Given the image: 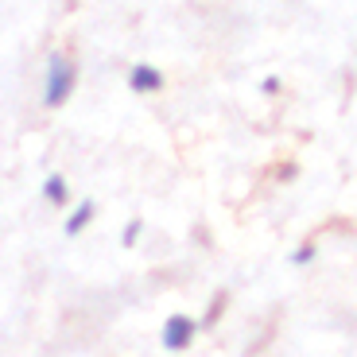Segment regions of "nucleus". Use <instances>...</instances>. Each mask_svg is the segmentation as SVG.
<instances>
[{
    "mask_svg": "<svg viewBox=\"0 0 357 357\" xmlns=\"http://www.w3.org/2000/svg\"><path fill=\"white\" fill-rule=\"evenodd\" d=\"M128 86H132V93H155V89L163 86V74L148 63H136L132 70H128Z\"/></svg>",
    "mask_w": 357,
    "mask_h": 357,
    "instance_id": "nucleus-3",
    "label": "nucleus"
},
{
    "mask_svg": "<svg viewBox=\"0 0 357 357\" xmlns=\"http://www.w3.org/2000/svg\"><path fill=\"white\" fill-rule=\"evenodd\" d=\"M140 229H144V222H132L125 233H121V245H125V249H132V245H136V237H140Z\"/></svg>",
    "mask_w": 357,
    "mask_h": 357,
    "instance_id": "nucleus-6",
    "label": "nucleus"
},
{
    "mask_svg": "<svg viewBox=\"0 0 357 357\" xmlns=\"http://www.w3.org/2000/svg\"><path fill=\"white\" fill-rule=\"evenodd\" d=\"M311 257H314V245H303V249L295 252V264H307Z\"/></svg>",
    "mask_w": 357,
    "mask_h": 357,
    "instance_id": "nucleus-7",
    "label": "nucleus"
},
{
    "mask_svg": "<svg viewBox=\"0 0 357 357\" xmlns=\"http://www.w3.org/2000/svg\"><path fill=\"white\" fill-rule=\"evenodd\" d=\"M89 218H93V202L86 198V202H78V206H74L70 222H66V237H78V233L89 225Z\"/></svg>",
    "mask_w": 357,
    "mask_h": 357,
    "instance_id": "nucleus-4",
    "label": "nucleus"
},
{
    "mask_svg": "<svg viewBox=\"0 0 357 357\" xmlns=\"http://www.w3.org/2000/svg\"><path fill=\"white\" fill-rule=\"evenodd\" d=\"M70 89H74V63L66 54H51V63H47V93H43L47 109L66 105Z\"/></svg>",
    "mask_w": 357,
    "mask_h": 357,
    "instance_id": "nucleus-1",
    "label": "nucleus"
},
{
    "mask_svg": "<svg viewBox=\"0 0 357 357\" xmlns=\"http://www.w3.org/2000/svg\"><path fill=\"white\" fill-rule=\"evenodd\" d=\"M66 190H70V187H66V178H63V175H51V178L43 183L47 202H54V206H63V202H66Z\"/></svg>",
    "mask_w": 357,
    "mask_h": 357,
    "instance_id": "nucleus-5",
    "label": "nucleus"
},
{
    "mask_svg": "<svg viewBox=\"0 0 357 357\" xmlns=\"http://www.w3.org/2000/svg\"><path fill=\"white\" fill-rule=\"evenodd\" d=\"M195 334H198V322L190 319V314H171V319L163 322L160 342H163L167 349H187L190 342H195Z\"/></svg>",
    "mask_w": 357,
    "mask_h": 357,
    "instance_id": "nucleus-2",
    "label": "nucleus"
}]
</instances>
